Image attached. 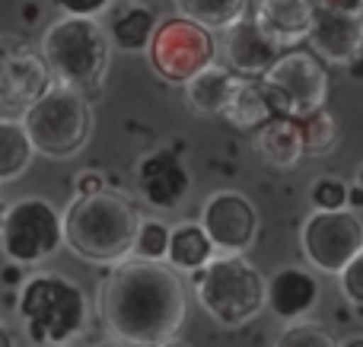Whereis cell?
Instances as JSON below:
<instances>
[{"label": "cell", "instance_id": "cell-1", "mask_svg": "<svg viewBox=\"0 0 363 347\" xmlns=\"http://www.w3.org/2000/svg\"><path fill=\"white\" fill-rule=\"evenodd\" d=\"M99 312L118 341L131 347H157L172 341L185 322V284L166 261L128 258L102 280Z\"/></svg>", "mask_w": 363, "mask_h": 347}, {"label": "cell", "instance_id": "cell-2", "mask_svg": "<svg viewBox=\"0 0 363 347\" xmlns=\"http://www.w3.org/2000/svg\"><path fill=\"white\" fill-rule=\"evenodd\" d=\"M140 214L121 191L77 195L64 210V246L89 265H121L134 255Z\"/></svg>", "mask_w": 363, "mask_h": 347}, {"label": "cell", "instance_id": "cell-3", "mask_svg": "<svg viewBox=\"0 0 363 347\" xmlns=\"http://www.w3.org/2000/svg\"><path fill=\"white\" fill-rule=\"evenodd\" d=\"M42 55L61 86L77 89L89 99V96H99L102 80L108 74L112 38L99 25V19L61 16L45 29Z\"/></svg>", "mask_w": 363, "mask_h": 347}, {"label": "cell", "instance_id": "cell-4", "mask_svg": "<svg viewBox=\"0 0 363 347\" xmlns=\"http://www.w3.org/2000/svg\"><path fill=\"white\" fill-rule=\"evenodd\" d=\"M16 312L26 325V335L38 347L70 344L89 319V303L80 284L61 274H35L23 284Z\"/></svg>", "mask_w": 363, "mask_h": 347}, {"label": "cell", "instance_id": "cell-5", "mask_svg": "<svg viewBox=\"0 0 363 347\" xmlns=\"http://www.w3.org/2000/svg\"><path fill=\"white\" fill-rule=\"evenodd\" d=\"M191 287L207 316L226 329L252 322L268 306V280L242 255H217L191 274Z\"/></svg>", "mask_w": 363, "mask_h": 347}, {"label": "cell", "instance_id": "cell-6", "mask_svg": "<svg viewBox=\"0 0 363 347\" xmlns=\"http://www.w3.org/2000/svg\"><path fill=\"white\" fill-rule=\"evenodd\" d=\"M23 125L29 131L35 153L51 159H67L86 147L89 131H93L89 99L77 89L57 83L45 99H38L23 115Z\"/></svg>", "mask_w": 363, "mask_h": 347}, {"label": "cell", "instance_id": "cell-7", "mask_svg": "<svg viewBox=\"0 0 363 347\" xmlns=\"http://www.w3.org/2000/svg\"><path fill=\"white\" fill-rule=\"evenodd\" d=\"M262 89L271 102L274 118L303 121L325 108L328 74L313 55L290 51L268 70V76L262 80Z\"/></svg>", "mask_w": 363, "mask_h": 347}, {"label": "cell", "instance_id": "cell-8", "mask_svg": "<svg viewBox=\"0 0 363 347\" xmlns=\"http://www.w3.org/2000/svg\"><path fill=\"white\" fill-rule=\"evenodd\" d=\"M64 246V214L45 198L10 204L0 227V249L13 265H38Z\"/></svg>", "mask_w": 363, "mask_h": 347}, {"label": "cell", "instance_id": "cell-9", "mask_svg": "<svg viewBox=\"0 0 363 347\" xmlns=\"http://www.w3.org/2000/svg\"><path fill=\"white\" fill-rule=\"evenodd\" d=\"M150 67L163 76L166 83H182L201 74V70L213 67L217 61V38L211 29L191 23L185 16L163 19L150 42Z\"/></svg>", "mask_w": 363, "mask_h": 347}, {"label": "cell", "instance_id": "cell-10", "mask_svg": "<svg viewBox=\"0 0 363 347\" xmlns=\"http://www.w3.org/2000/svg\"><path fill=\"white\" fill-rule=\"evenodd\" d=\"M300 246L315 271L341 274L363 252V223L354 210H313L300 229Z\"/></svg>", "mask_w": 363, "mask_h": 347}, {"label": "cell", "instance_id": "cell-11", "mask_svg": "<svg viewBox=\"0 0 363 347\" xmlns=\"http://www.w3.org/2000/svg\"><path fill=\"white\" fill-rule=\"evenodd\" d=\"M57 86L42 45H29L26 38H0V108L4 112H29L38 99Z\"/></svg>", "mask_w": 363, "mask_h": 347}, {"label": "cell", "instance_id": "cell-12", "mask_svg": "<svg viewBox=\"0 0 363 347\" xmlns=\"http://www.w3.org/2000/svg\"><path fill=\"white\" fill-rule=\"evenodd\" d=\"M201 227L211 236L220 255H239L255 242L258 236V210L239 191H213L201 207Z\"/></svg>", "mask_w": 363, "mask_h": 347}, {"label": "cell", "instance_id": "cell-13", "mask_svg": "<svg viewBox=\"0 0 363 347\" xmlns=\"http://www.w3.org/2000/svg\"><path fill=\"white\" fill-rule=\"evenodd\" d=\"M281 51V45L264 35L249 13L223 32V57L239 80H264L268 70L284 57Z\"/></svg>", "mask_w": 363, "mask_h": 347}, {"label": "cell", "instance_id": "cell-14", "mask_svg": "<svg viewBox=\"0 0 363 347\" xmlns=\"http://www.w3.org/2000/svg\"><path fill=\"white\" fill-rule=\"evenodd\" d=\"M313 51L328 64L347 67L363 55V13L332 10L322 4L309 32Z\"/></svg>", "mask_w": 363, "mask_h": 347}, {"label": "cell", "instance_id": "cell-15", "mask_svg": "<svg viewBox=\"0 0 363 347\" xmlns=\"http://www.w3.org/2000/svg\"><path fill=\"white\" fill-rule=\"evenodd\" d=\"M188 188H191V178H188V169L182 166L179 153L160 150L147 153L138 163V191L144 195V201L157 210H172L185 201Z\"/></svg>", "mask_w": 363, "mask_h": 347}, {"label": "cell", "instance_id": "cell-16", "mask_svg": "<svg viewBox=\"0 0 363 347\" xmlns=\"http://www.w3.org/2000/svg\"><path fill=\"white\" fill-rule=\"evenodd\" d=\"M322 0H255V23L268 38H274L281 48L296 45L313 32L315 13H319Z\"/></svg>", "mask_w": 363, "mask_h": 347}, {"label": "cell", "instance_id": "cell-17", "mask_svg": "<svg viewBox=\"0 0 363 347\" xmlns=\"http://www.w3.org/2000/svg\"><path fill=\"white\" fill-rule=\"evenodd\" d=\"M319 303V278L306 268H281L268 280V309L284 322H300Z\"/></svg>", "mask_w": 363, "mask_h": 347}, {"label": "cell", "instance_id": "cell-18", "mask_svg": "<svg viewBox=\"0 0 363 347\" xmlns=\"http://www.w3.org/2000/svg\"><path fill=\"white\" fill-rule=\"evenodd\" d=\"M255 153L268 169H296L300 159L306 157L300 134V121L294 118H271L262 131H255Z\"/></svg>", "mask_w": 363, "mask_h": 347}, {"label": "cell", "instance_id": "cell-19", "mask_svg": "<svg viewBox=\"0 0 363 347\" xmlns=\"http://www.w3.org/2000/svg\"><path fill=\"white\" fill-rule=\"evenodd\" d=\"M233 89H236V76L230 67H213L201 70L194 80L185 83V102L194 115H204V118H217L226 112L233 99Z\"/></svg>", "mask_w": 363, "mask_h": 347}, {"label": "cell", "instance_id": "cell-20", "mask_svg": "<svg viewBox=\"0 0 363 347\" xmlns=\"http://www.w3.org/2000/svg\"><path fill=\"white\" fill-rule=\"evenodd\" d=\"M217 258V246L211 242V236L204 233L201 223H179L172 227V236H169V255H166V265H172L176 271H201L207 268L211 261Z\"/></svg>", "mask_w": 363, "mask_h": 347}, {"label": "cell", "instance_id": "cell-21", "mask_svg": "<svg viewBox=\"0 0 363 347\" xmlns=\"http://www.w3.org/2000/svg\"><path fill=\"white\" fill-rule=\"evenodd\" d=\"M223 118L239 131H262L274 118L271 102L262 89V80H236V89H233V99L226 106Z\"/></svg>", "mask_w": 363, "mask_h": 347}, {"label": "cell", "instance_id": "cell-22", "mask_svg": "<svg viewBox=\"0 0 363 347\" xmlns=\"http://www.w3.org/2000/svg\"><path fill=\"white\" fill-rule=\"evenodd\" d=\"M160 29V19L150 6H128L108 25V38H112L115 48L128 51V55H140V51H150V42Z\"/></svg>", "mask_w": 363, "mask_h": 347}, {"label": "cell", "instance_id": "cell-23", "mask_svg": "<svg viewBox=\"0 0 363 347\" xmlns=\"http://www.w3.org/2000/svg\"><path fill=\"white\" fill-rule=\"evenodd\" d=\"M32 153H35V147H32L23 121L0 118V185L13 182L29 169Z\"/></svg>", "mask_w": 363, "mask_h": 347}, {"label": "cell", "instance_id": "cell-24", "mask_svg": "<svg viewBox=\"0 0 363 347\" xmlns=\"http://www.w3.org/2000/svg\"><path fill=\"white\" fill-rule=\"evenodd\" d=\"M249 0H176L179 16L204 25V29H230L245 16Z\"/></svg>", "mask_w": 363, "mask_h": 347}, {"label": "cell", "instance_id": "cell-25", "mask_svg": "<svg viewBox=\"0 0 363 347\" xmlns=\"http://www.w3.org/2000/svg\"><path fill=\"white\" fill-rule=\"evenodd\" d=\"M300 134H303V147H306L309 157H322V153L335 150V144H338V121L322 108V112L300 121Z\"/></svg>", "mask_w": 363, "mask_h": 347}, {"label": "cell", "instance_id": "cell-26", "mask_svg": "<svg viewBox=\"0 0 363 347\" xmlns=\"http://www.w3.org/2000/svg\"><path fill=\"white\" fill-rule=\"evenodd\" d=\"M169 236L172 229L160 220H144L140 223L138 242H134V258L140 261H166L169 255Z\"/></svg>", "mask_w": 363, "mask_h": 347}, {"label": "cell", "instance_id": "cell-27", "mask_svg": "<svg viewBox=\"0 0 363 347\" xmlns=\"http://www.w3.org/2000/svg\"><path fill=\"white\" fill-rule=\"evenodd\" d=\"M274 347H341L332 338V331L315 322H294L281 331Z\"/></svg>", "mask_w": 363, "mask_h": 347}, {"label": "cell", "instance_id": "cell-28", "mask_svg": "<svg viewBox=\"0 0 363 347\" xmlns=\"http://www.w3.org/2000/svg\"><path fill=\"white\" fill-rule=\"evenodd\" d=\"M309 201H313L315 210H347L351 188L335 176H322L309 185Z\"/></svg>", "mask_w": 363, "mask_h": 347}, {"label": "cell", "instance_id": "cell-29", "mask_svg": "<svg viewBox=\"0 0 363 347\" xmlns=\"http://www.w3.org/2000/svg\"><path fill=\"white\" fill-rule=\"evenodd\" d=\"M338 278H341V293H345L354 306L363 309V252L338 274Z\"/></svg>", "mask_w": 363, "mask_h": 347}, {"label": "cell", "instance_id": "cell-30", "mask_svg": "<svg viewBox=\"0 0 363 347\" xmlns=\"http://www.w3.org/2000/svg\"><path fill=\"white\" fill-rule=\"evenodd\" d=\"M64 16H83V19H99V13L108 10L112 0H51Z\"/></svg>", "mask_w": 363, "mask_h": 347}, {"label": "cell", "instance_id": "cell-31", "mask_svg": "<svg viewBox=\"0 0 363 347\" xmlns=\"http://www.w3.org/2000/svg\"><path fill=\"white\" fill-rule=\"evenodd\" d=\"M99 191H106V182H102L99 172H83L77 178V195H99Z\"/></svg>", "mask_w": 363, "mask_h": 347}, {"label": "cell", "instance_id": "cell-32", "mask_svg": "<svg viewBox=\"0 0 363 347\" xmlns=\"http://www.w3.org/2000/svg\"><path fill=\"white\" fill-rule=\"evenodd\" d=\"M332 10H345V13H363V0H322Z\"/></svg>", "mask_w": 363, "mask_h": 347}, {"label": "cell", "instance_id": "cell-33", "mask_svg": "<svg viewBox=\"0 0 363 347\" xmlns=\"http://www.w3.org/2000/svg\"><path fill=\"white\" fill-rule=\"evenodd\" d=\"M0 347H16V341H13V331L6 329L4 319H0Z\"/></svg>", "mask_w": 363, "mask_h": 347}, {"label": "cell", "instance_id": "cell-34", "mask_svg": "<svg viewBox=\"0 0 363 347\" xmlns=\"http://www.w3.org/2000/svg\"><path fill=\"white\" fill-rule=\"evenodd\" d=\"M157 347H191V344H185L182 338H172V341H163V344H157Z\"/></svg>", "mask_w": 363, "mask_h": 347}, {"label": "cell", "instance_id": "cell-35", "mask_svg": "<svg viewBox=\"0 0 363 347\" xmlns=\"http://www.w3.org/2000/svg\"><path fill=\"white\" fill-rule=\"evenodd\" d=\"M6 207H10V204L4 201V191H0V227H4V217H6Z\"/></svg>", "mask_w": 363, "mask_h": 347}, {"label": "cell", "instance_id": "cell-36", "mask_svg": "<svg viewBox=\"0 0 363 347\" xmlns=\"http://www.w3.org/2000/svg\"><path fill=\"white\" fill-rule=\"evenodd\" d=\"M341 347H363V338H351V341H345Z\"/></svg>", "mask_w": 363, "mask_h": 347}, {"label": "cell", "instance_id": "cell-37", "mask_svg": "<svg viewBox=\"0 0 363 347\" xmlns=\"http://www.w3.org/2000/svg\"><path fill=\"white\" fill-rule=\"evenodd\" d=\"M125 341H118V338H115V341H102V344H96V347H121Z\"/></svg>", "mask_w": 363, "mask_h": 347}, {"label": "cell", "instance_id": "cell-38", "mask_svg": "<svg viewBox=\"0 0 363 347\" xmlns=\"http://www.w3.org/2000/svg\"><path fill=\"white\" fill-rule=\"evenodd\" d=\"M360 188H363V169H360Z\"/></svg>", "mask_w": 363, "mask_h": 347}, {"label": "cell", "instance_id": "cell-39", "mask_svg": "<svg viewBox=\"0 0 363 347\" xmlns=\"http://www.w3.org/2000/svg\"><path fill=\"white\" fill-rule=\"evenodd\" d=\"M64 347H67V344H64Z\"/></svg>", "mask_w": 363, "mask_h": 347}]
</instances>
